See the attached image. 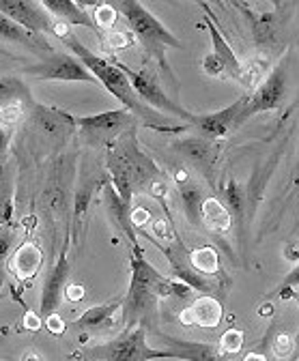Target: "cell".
<instances>
[{"instance_id": "cell-1", "label": "cell", "mask_w": 299, "mask_h": 361, "mask_svg": "<svg viewBox=\"0 0 299 361\" xmlns=\"http://www.w3.org/2000/svg\"><path fill=\"white\" fill-rule=\"evenodd\" d=\"M61 41L67 45L69 52H73V54L82 61V65L95 75V80L108 90V93L114 95V97L123 104L125 110H130L134 116H138L140 121H145L149 127H153V129H157V131H168V133H181V131H185V129L190 127L188 123H183V121H179V118L166 116V114H161V112H157V110L145 106V104L138 99V95L134 93V88H132L130 80H127V75H125L114 63H110V59H104V56L91 52V50L87 48V45H84L73 32L67 30V32L61 37Z\"/></svg>"}, {"instance_id": "cell-2", "label": "cell", "mask_w": 299, "mask_h": 361, "mask_svg": "<svg viewBox=\"0 0 299 361\" xmlns=\"http://www.w3.org/2000/svg\"><path fill=\"white\" fill-rule=\"evenodd\" d=\"M132 280L127 295L123 299V323L127 329L138 325L140 316L155 303L157 297H177L188 299L192 288L175 278H164L159 271L145 258L142 247L136 243L132 245Z\"/></svg>"}, {"instance_id": "cell-3", "label": "cell", "mask_w": 299, "mask_h": 361, "mask_svg": "<svg viewBox=\"0 0 299 361\" xmlns=\"http://www.w3.org/2000/svg\"><path fill=\"white\" fill-rule=\"evenodd\" d=\"M114 7H116V11L123 13V18L127 20V24H130V30L145 45V50L159 63V67L164 71L170 73V67L166 63V50H170V48L181 50L183 43L170 32L145 5H140L138 0H121V3H116Z\"/></svg>"}, {"instance_id": "cell-4", "label": "cell", "mask_w": 299, "mask_h": 361, "mask_svg": "<svg viewBox=\"0 0 299 361\" xmlns=\"http://www.w3.org/2000/svg\"><path fill=\"white\" fill-rule=\"evenodd\" d=\"M87 361H153V359H177L173 350L153 348L147 344L145 325L125 329L116 340L97 344L84 350Z\"/></svg>"}, {"instance_id": "cell-5", "label": "cell", "mask_w": 299, "mask_h": 361, "mask_svg": "<svg viewBox=\"0 0 299 361\" xmlns=\"http://www.w3.org/2000/svg\"><path fill=\"white\" fill-rule=\"evenodd\" d=\"M198 5L205 11L202 22L207 24L209 35H211V52L200 63L202 71L209 75H216V78H233V80H239L243 84L245 82V69H243L241 61L237 59V54L233 52L228 41L224 39V35L220 32L218 24L213 22L216 16H213L211 7L207 3H198Z\"/></svg>"}, {"instance_id": "cell-6", "label": "cell", "mask_w": 299, "mask_h": 361, "mask_svg": "<svg viewBox=\"0 0 299 361\" xmlns=\"http://www.w3.org/2000/svg\"><path fill=\"white\" fill-rule=\"evenodd\" d=\"M288 95V78H286V69L284 65H278L269 71V75L259 84V88L254 90L252 95L245 97L241 114L237 118V127H241L245 121H250L254 114L261 112H269V110H278L284 106Z\"/></svg>"}, {"instance_id": "cell-7", "label": "cell", "mask_w": 299, "mask_h": 361, "mask_svg": "<svg viewBox=\"0 0 299 361\" xmlns=\"http://www.w3.org/2000/svg\"><path fill=\"white\" fill-rule=\"evenodd\" d=\"M110 63H114L127 75V80H130V84L134 88V93L138 95V99L145 106H149V108H153V110H157V112H161L166 116L179 118V121H183V123L190 125L192 112H188L185 108H181L179 104H175L173 99H170L164 93V88L157 84V80L153 75H149L147 71H134L132 67H127V65H123V63H118L114 59H110Z\"/></svg>"}, {"instance_id": "cell-8", "label": "cell", "mask_w": 299, "mask_h": 361, "mask_svg": "<svg viewBox=\"0 0 299 361\" xmlns=\"http://www.w3.org/2000/svg\"><path fill=\"white\" fill-rule=\"evenodd\" d=\"M28 73L39 80H56V82H89L99 84L95 75L82 65V61L73 54H52L50 59L41 61L32 67H28Z\"/></svg>"}, {"instance_id": "cell-9", "label": "cell", "mask_w": 299, "mask_h": 361, "mask_svg": "<svg viewBox=\"0 0 299 361\" xmlns=\"http://www.w3.org/2000/svg\"><path fill=\"white\" fill-rule=\"evenodd\" d=\"M0 13H5L18 26H22L32 37L54 32L56 20L41 7V3H26V0H0Z\"/></svg>"}, {"instance_id": "cell-10", "label": "cell", "mask_w": 299, "mask_h": 361, "mask_svg": "<svg viewBox=\"0 0 299 361\" xmlns=\"http://www.w3.org/2000/svg\"><path fill=\"white\" fill-rule=\"evenodd\" d=\"M136 121V116L125 110H108L102 114H91V116H75V127L82 129L84 135L89 138H97V140H110L116 138L118 133H123L127 127Z\"/></svg>"}, {"instance_id": "cell-11", "label": "cell", "mask_w": 299, "mask_h": 361, "mask_svg": "<svg viewBox=\"0 0 299 361\" xmlns=\"http://www.w3.org/2000/svg\"><path fill=\"white\" fill-rule=\"evenodd\" d=\"M243 102L245 97L237 99L235 104H231L228 108L220 110V112H209V114H194L190 116V127H196L202 138H209V140H220V138H226V135L237 127V118L241 114V108H243Z\"/></svg>"}, {"instance_id": "cell-12", "label": "cell", "mask_w": 299, "mask_h": 361, "mask_svg": "<svg viewBox=\"0 0 299 361\" xmlns=\"http://www.w3.org/2000/svg\"><path fill=\"white\" fill-rule=\"evenodd\" d=\"M67 280H69V258H67V247H65L61 252L56 264L48 274L46 282H44V290H41L39 316L44 321L48 319V316L56 314V307L61 305V299H63L65 288H67Z\"/></svg>"}, {"instance_id": "cell-13", "label": "cell", "mask_w": 299, "mask_h": 361, "mask_svg": "<svg viewBox=\"0 0 299 361\" xmlns=\"http://www.w3.org/2000/svg\"><path fill=\"white\" fill-rule=\"evenodd\" d=\"M175 149L188 161H192L196 168H200L207 176L211 174V168H213V164H216V157H218V145H216V140L202 138V135H190V138L177 140Z\"/></svg>"}, {"instance_id": "cell-14", "label": "cell", "mask_w": 299, "mask_h": 361, "mask_svg": "<svg viewBox=\"0 0 299 361\" xmlns=\"http://www.w3.org/2000/svg\"><path fill=\"white\" fill-rule=\"evenodd\" d=\"M220 321H222V303L211 295H202L181 314V323L185 327L198 325L205 329H213L220 325Z\"/></svg>"}, {"instance_id": "cell-15", "label": "cell", "mask_w": 299, "mask_h": 361, "mask_svg": "<svg viewBox=\"0 0 299 361\" xmlns=\"http://www.w3.org/2000/svg\"><path fill=\"white\" fill-rule=\"evenodd\" d=\"M41 7H44L50 16H54L56 22H61L65 26L67 24H71V26H87V28L99 32L93 16L87 13V9H84L82 3H73V0H44Z\"/></svg>"}, {"instance_id": "cell-16", "label": "cell", "mask_w": 299, "mask_h": 361, "mask_svg": "<svg viewBox=\"0 0 299 361\" xmlns=\"http://www.w3.org/2000/svg\"><path fill=\"white\" fill-rule=\"evenodd\" d=\"M161 342L168 344V350H173L175 357L181 361H224V355L220 353L218 344L190 342V340L166 338V336H161Z\"/></svg>"}, {"instance_id": "cell-17", "label": "cell", "mask_w": 299, "mask_h": 361, "mask_svg": "<svg viewBox=\"0 0 299 361\" xmlns=\"http://www.w3.org/2000/svg\"><path fill=\"white\" fill-rule=\"evenodd\" d=\"M250 20L252 26V35H254V43L259 48H267V45H274L276 41V16L271 11H256L254 5H237Z\"/></svg>"}, {"instance_id": "cell-18", "label": "cell", "mask_w": 299, "mask_h": 361, "mask_svg": "<svg viewBox=\"0 0 299 361\" xmlns=\"http://www.w3.org/2000/svg\"><path fill=\"white\" fill-rule=\"evenodd\" d=\"M108 172L112 176V188L116 190L118 198L130 207L132 204V190H134V174L132 168L123 157H118L114 151L108 155Z\"/></svg>"}, {"instance_id": "cell-19", "label": "cell", "mask_w": 299, "mask_h": 361, "mask_svg": "<svg viewBox=\"0 0 299 361\" xmlns=\"http://www.w3.org/2000/svg\"><path fill=\"white\" fill-rule=\"evenodd\" d=\"M35 110V121L37 125L50 135H59L61 131L69 133L75 127V116L56 110V108H46V106H32Z\"/></svg>"}, {"instance_id": "cell-20", "label": "cell", "mask_w": 299, "mask_h": 361, "mask_svg": "<svg viewBox=\"0 0 299 361\" xmlns=\"http://www.w3.org/2000/svg\"><path fill=\"white\" fill-rule=\"evenodd\" d=\"M41 252H39V247L35 245V243H22L18 250H16V254H13V260H11V271L16 274V278L18 280H28V278H32L37 271H39V267H41Z\"/></svg>"}, {"instance_id": "cell-21", "label": "cell", "mask_w": 299, "mask_h": 361, "mask_svg": "<svg viewBox=\"0 0 299 361\" xmlns=\"http://www.w3.org/2000/svg\"><path fill=\"white\" fill-rule=\"evenodd\" d=\"M123 307V301H108L102 305H93L84 312L82 316L73 321V327L78 329H99L112 323V316Z\"/></svg>"}, {"instance_id": "cell-22", "label": "cell", "mask_w": 299, "mask_h": 361, "mask_svg": "<svg viewBox=\"0 0 299 361\" xmlns=\"http://www.w3.org/2000/svg\"><path fill=\"white\" fill-rule=\"evenodd\" d=\"M233 224L231 211L218 200V198H205L202 204V226L211 233H226Z\"/></svg>"}, {"instance_id": "cell-23", "label": "cell", "mask_w": 299, "mask_h": 361, "mask_svg": "<svg viewBox=\"0 0 299 361\" xmlns=\"http://www.w3.org/2000/svg\"><path fill=\"white\" fill-rule=\"evenodd\" d=\"M179 194L183 200V211L185 217L190 219V224L194 226H202V204H205V194L200 190L198 183L194 180H185V183L179 185Z\"/></svg>"}, {"instance_id": "cell-24", "label": "cell", "mask_w": 299, "mask_h": 361, "mask_svg": "<svg viewBox=\"0 0 299 361\" xmlns=\"http://www.w3.org/2000/svg\"><path fill=\"white\" fill-rule=\"evenodd\" d=\"M11 104H35L30 97V90L20 78L5 75L0 78V106H11Z\"/></svg>"}, {"instance_id": "cell-25", "label": "cell", "mask_w": 299, "mask_h": 361, "mask_svg": "<svg viewBox=\"0 0 299 361\" xmlns=\"http://www.w3.org/2000/svg\"><path fill=\"white\" fill-rule=\"evenodd\" d=\"M190 267L205 278H213L220 274V254L211 245L198 247L190 254Z\"/></svg>"}, {"instance_id": "cell-26", "label": "cell", "mask_w": 299, "mask_h": 361, "mask_svg": "<svg viewBox=\"0 0 299 361\" xmlns=\"http://www.w3.org/2000/svg\"><path fill=\"white\" fill-rule=\"evenodd\" d=\"M0 39H7V41H13V43H22V45H28V48H32V45H35L30 32H26L22 26H18L5 13H0Z\"/></svg>"}, {"instance_id": "cell-27", "label": "cell", "mask_w": 299, "mask_h": 361, "mask_svg": "<svg viewBox=\"0 0 299 361\" xmlns=\"http://www.w3.org/2000/svg\"><path fill=\"white\" fill-rule=\"evenodd\" d=\"M224 196H226V204H228L231 215L237 217V221L241 224L243 221V211H245V192L241 190V185L237 183L235 178L228 180V185L224 190Z\"/></svg>"}, {"instance_id": "cell-28", "label": "cell", "mask_w": 299, "mask_h": 361, "mask_svg": "<svg viewBox=\"0 0 299 361\" xmlns=\"http://www.w3.org/2000/svg\"><path fill=\"white\" fill-rule=\"evenodd\" d=\"M91 16H93L95 24H97V28H104V30H110L116 24V20H118L116 7L114 5H106V3L95 5V11Z\"/></svg>"}, {"instance_id": "cell-29", "label": "cell", "mask_w": 299, "mask_h": 361, "mask_svg": "<svg viewBox=\"0 0 299 361\" xmlns=\"http://www.w3.org/2000/svg\"><path fill=\"white\" fill-rule=\"evenodd\" d=\"M218 346H220V353L222 355H235V353H239L241 346H243V331H239V329L224 331Z\"/></svg>"}, {"instance_id": "cell-30", "label": "cell", "mask_w": 299, "mask_h": 361, "mask_svg": "<svg viewBox=\"0 0 299 361\" xmlns=\"http://www.w3.org/2000/svg\"><path fill=\"white\" fill-rule=\"evenodd\" d=\"M13 241H16V235L9 226H0V269L7 262L11 250H13Z\"/></svg>"}, {"instance_id": "cell-31", "label": "cell", "mask_w": 299, "mask_h": 361, "mask_svg": "<svg viewBox=\"0 0 299 361\" xmlns=\"http://www.w3.org/2000/svg\"><path fill=\"white\" fill-rule=\"evenodd\" d=\"M91 196H93V190L87 185V188H82L78 194H75V217H84V213H87L89 204H91Z\"/></svg>"}, {"instance_id": "cell-32", "label": "cell", "mask_w": 299, "mask_h": 361, "mask_svg": "<svg viewBox=\"0 0 299 361\" xmlns=\"http://www.w3.org/2000/svg\"><path fill=\"white\" fill-rule=\"evenodd\" d=\"M22 116V104H11V106H0V121L11 125L16 121H20Z\"/></svg>"}, {"instance_id": "cell-33", "label": "cell", "mask_w": 299, "mask_h": 361, "mask_svg": "<svg viewBox=\"0 0 299 361\" xmlns=\"http://www.w3.org/2000/svg\"><path fill=\"white\" fill-rule=\"evenodd\" d=\"M108 41H110L112 48H130V45L134 43V35L132 32H110Z\"/></svg>"}, {"instance_id": "cell-34", "label": "cell", "mask_w": 299, "mask_h": 361, "mask_svg": "<svg viewBox=\"0 0 299 361\" xmlns=\"http://www.w3.org/2000/svg\"><path fill=\"white\" fill-rule=\"evenodd\" d=\"M293 348H295V342H293L288 336H278L276 342H274V353H276L278 357H282V359L288 357Z\"/></svg>"}, {"instance_id": "cell-35", "label": "cell", "mask_w": 299, "mask_h": 361, "mask_svg": "<svg viewBox=\"0 0 299 361\" xmlns=\"http://www.w3.org/2000/svg\"><path fill=\"white\" fill-rule=\"evenodd\" d=\"M46 325H48V331H52V334H56V336H61V334L65 331V321L61 319L59 314L48 316V319H46Z\"/></svg>"}, {"instance_id": "cell-36", "label": "cell", "mask_w": 299, "mask_h": 361, "mask_svg": "<svg viewBox=\"0 0 299 361\" xmlns=\"http://www.w3.org/2000/svg\"><path fill=\"white\" fill-rule=\"evenodd\" d=\"M65 299H69L71 303H78L84 299V288L80 284H67L65 288Z\"/></svg>"}, {"instance_id": "cell-37", "label": "cell", "mask_w": 299, "mask_h": 361, "mask_svg": "<svg viewBox=\"0 0 299 361\" xmlns=\"http://www.w3.org/2000/svg\"><path fill=\"white\" fill-rule=\"evenodd\" d=\"M280 288H299V264L293 267V271H288V276L282 280V286Z\"/></svg>"}, {"instance_id": "cell-38", "label": "cell", "mask_w": 299, "mask_h": 361, "mask_svg": "<svg viewBox=\"0 0 299 361\" xmlns=\"http://www.w3.org/2000/svg\"><path fill=\"white\" fill-rule=\"evenodd\" d=\"M284 258H286L288 262L299 264V241H291V243L284 247Z\"/></svg>"}, {"instance_id": "cell-39", "label": "cell", "mask_w": 299, "mask_h": 361, "mask_svg": "<svg viewBox=\"0 0 299 361\" xmlns=\"http://www.w3.org/2000/svg\"><path fill=\"white\" fill-rule=\"evenodd\" d=\"M153 231H155V237H159V239H168V233L173 231V228H170V224H166L164 219H157V221H155V226H153Z\"/></svg>"}, {"instance_id": "cell-40", "label": "cell", "mask_w": 299, "mask_h": 361, "mask_svg": "<svg viewBox=\"0 0 299 361\" xmlns=\"http://www.w3.org/2000/svg\"><path fill=\"white\" fill-rule=\"evenodd\" d=\"M24 325H26L28 329L37 331V329L41 327V319H39L37 314H32V312H26V316H24Z\"/></svg>"}, {"instance_id": "cell-41", "label": "cell", "mask_w": 299, "mask_h": 361, "mask_svg": "<svg viewBox=\"0 0 299 361\" xmlns=\"http://www.w3.org/2000/svg\"><path fill=\"white\" fill-rule=\"evenodd\" d=\"M7 147H9V133L3 125H0V161H3V157L7 153Z\"/></svg>"}, {"instance_id": "cell-42", "label": "cell", "mask_w": 299, "mask_h": 361, "mask_svg": "<svg viewBox=\"0 0 299 361\" xmlns=\"http://www.w3.org/2000/svg\"><path fill=\"white\" fill-rule=\"evenodd\" d=\"M20 361H44V357H41L39 353H35V350H26Z\"/></svg>"}, {"instance_id": "cell-43", "label": "cell", "mask_w": 299, "mask_h": 361, "mask_svg": "<svg viewBox=\"0 0 299 361\" xmlns=\"http://www.w3.org/2000/svg\"><path fill=\"white\" fill-rule=\"evenodd\" d=\"M243 361H267V357L261 355V353H250Z\"/></svg>"}, {"instance_id": "cell-44", "label": "cell", "mask_w": 299, "mask_h": 361, "mask_svg": "<svg viewBox=\"0 0 299 361\" xmlns=\"http://www.w3.org/2000/svg\"><path fill=\"white\" fill-rule=\"evenodd\" d=\"M3 161H0V213H3Z\"/></svg>"}, {"instance_id": "cell-45", "label": "cell", "mask_w": 299, "mask_h": 361, "mask_svg": "<svg viewBox=\"0 0 299 361\" xmlns=\"http://www.w3.org/2000/svg\"><path fill=\"white\" fill-rule=\"evenodd\" d=\"M295 353H293V359H299V329H297V336H295Z\"/></svg>"}, {"instance_id": "cell-46", "label": "cell", "mask_w": 299, "mask_h": 361, "mask_svg": "<svg viewBox=\"0 0 299 361\" xmlns=\"http://www.w3.org/2000/svg\"><path fill=\"white\" fill-rule=\"evenodd\" d=\"M295 180H297V183H299V166H297V174H295Z\"/></svg>"}, {"instance_id": "cell-47", "label": "cell", "mask_w": 299, "mask_h": 361, "mask_svg": "<svg viewBox=\"0 0 299 361\" xmlns=\"http://www.w3.org/2000/svg\"><path fill=\"white\" fill-rule=\"evenodd\" d=\"M297 299H299V295H297Z\"/></svg>"}]
</instances>
